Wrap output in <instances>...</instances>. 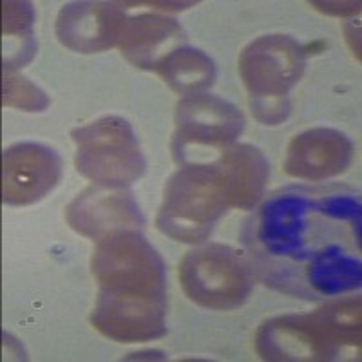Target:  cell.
I'll return each mask as SVG.
<instances>
[{
	"mask_svg": "<svg viewBox=\"0 0 362 362\" xmlns=\"http://www.w3.org/2000/svg\"><path fill=\"white\" fill-rule=\"evenodd\" d=\"M245 245L277 292L308 300L351 292L362 281L361 202L342 187H288L257 209Z\"/></svg>",
	"mask_w": 362,
	"mask_h": 362,
	"instance_id": "cell-1",
	"label": "cell"
},
{
	"mask_svg": "<svg viewBox=\"0 0 362 362\" xmlns=\"http://www.w3.org/2000/svg\"><path fill=\"white\" fill-rule=\"evenodd\" d=\"M93 276L100 286L90 322L118 342H145L167 334V283L158 252L136 228L98 241Z\"/></svg>",
	"mask_w": 362,
	"mask_h": 362,
	"instance_id": "cell-2",
	"label": "cell"
},
{
	"mask_svg": "<svg viewBox=\"0 0 362 362\" xmlns=\"http://www.w3.org/2000/svg\"><path fill=\"white\" fill-rule=\"evenodd\" d=\"M361 346V300L328 303L308 315L270 319L255 335L264 361H339Z\"/></svg>",
	"mask_w": 362,
	"mask_h": 362,
	"instance_id": "cell-3",
	"label": "cell"
},
{
	"mask_svg": "<svg viewBox=\"0 0 362 362\" xmlns=\"http://www.w3.org/2000/svg\"><path fill=\"white\" fill-rule=\"evenodd\" d=\"M232 206L230 185L218 160L181 165L165 185L156 226L181 243H202Z\"/></svg>",
	"mask_w": 362,
	"mask_h": 362,
	"instance_id": "cell-4",
	"label": "cell"
},
{
	"mask_svg": "<svg viewBox=\"0 0 362 362\" xmlns=\"http://www.w3.org/2000/svg\"><path fill=\"white\" fill-rule=\"evenodd\" d=\"M305 66V49L286 35H267L245 47L239 73L250 96L252 112L261 124L277 125L288 118V95Z\"/></svg>",
	"mask_w": 362,
	"mask_h": 362,
	"instance_id": "cell-5",
	"label": "cell"
},
{
	"mask_svg": "<svg viewBox=\"0 0 362 362\" xmlns=\"http://www.w3.org/2000/svg\"><path fill=\"white\" fill-rule=\"evenodd\" d=\"M74 165L82 176L103 187H129L145 173V158L134 131L119 116H105L71 132Z\"/></svg>",
	"mask_w": 362,
	"mask_h": 362,
	"instance_id": "cell-6",
	"label": "cell"
},
{
	"mask_svg": "<svg viewBox=\"0 0 362 362\" xmlns=\"http://www.w3.org/2000/svg\"><path fill=\"white\" fill-rule=\"evenodd\" d=\"M245 129V116L214 95L185 96L177 103L173 156L180 165L214 161Z\"/></svg>",
	"mask_w": 362,
	"mask_h": 362,
	"instance_id": "cell-7",
	"label": "cell"
},
{
	"mask_svg": "<svg viewBox=\"0 0 362 362\" xmlns=\"http://www.w3.org/2000/svg\"><path fill=\"white\" fill-rule=\"evenodd\" d=\"M180 281L196 305L223 312L239 308L248 299L254 272L239 252L214 243L185 255L180 264Z\"/></svg>",
	"mask_w": 362,
	"mask_h": 362,
	"instance_id": "cell-8",
	"label": "cell"
},
{
	"mask_svg": "<svg viewBox=\"0 0 362 362\" xmlns=\"http://www.w3.org/2000/svg\"><path fill=\"white\" fill-rule=\"evenodd\" d=\"M4 203L24 206L45 198L62 177V160L53 148L24 141L4 151Z\"/></svg>",
	"mask_w": 362,
	"mask_h": 362,
	"instance_id": "cell-9",
	"label": "cell"
},
{
	"mask_svg": "<svg viewBox=\"0 0 362 362\" xmlns=\"http://www.w3.org/2000/svg\"><path fill=\"white\" fill-rule=\"evenodd\" d=\"M67 221L78 234L100 241L116 230L138 228L145 219L127 189L95 185L67 206Z\"/></svg>",
	"mask_w": 362,
	"mask_h": 362,
	"instance_id": "cell-10",
	"label": "cell"
},
{
	"mask_svg": "<svg viewBox=\"0 0 362 362\" xmlns=\"http://www.w3.org/2000/svg\"><path fill=\"white\" fill-rule=\"evenodd\" d=\"M127 17L118 4L71 2L57 18V37L76 53H100L118 45Z\"/></svg>",
	"mask_w": 362,
	"mask_h": 362,
	"instance_id": "cell-11",
	"label": "cell"
},
{
	"mask_svg": "<svg viewBox=\"0 0 362 362\" xmlns=\"http://www.w3.org/2000/svg\"><path fill=\"white\" fill-rule=\"evenodd\" d=\"M354 153V144L341 131L326 127L310 129L290 141L284 170L297 180H329L348 170Z\"/></svg>",
	"mask_w": 362,
	"mask_h": 362,
	"instance_id": "cell-12",
	"label": "cell"
},
{
	"mask_svg": "<svg viewBox=\"0 0 362 362\" xmlns=\"http://www.w3.org/2000/svg\"><path fill=\"white\" fill-rule=\"evenodd\" d=\"M183 31L177 21L141 13L125 21L118 47L134 66L154 71L170 51L180 47Z\"/></svg>",
	"mask_w": 362,
	"mask_h": 362,
	"instance_id": "cell-13",
	"label": "cell"
},
{
	"mask_svg": "<svg viewBox=\"0 0 362 362\" xmlns=\"http://www.w3.org/2000/svg\"><path fill=\"white\" fill-rule=\"evenodd\" d=\"M216 160L230 185L234 209H254L263 196L270 176L263 153L248 144H238L226 147Z\"/></svg>",
	"mask_w": 362,
	"mask_h": 362,
	"instance_id": "cell-14",
	"label": "cell"
},
{
	"mask_svg": "<svg viewBox=\"0 0 362 362\" xmlns=\"http://www.w3.org/2000/svg\"><path fill=\"white\" fill-rule=\"evenodd\" d=\"M158 74L180 95H199L209 89L216 78L212 58L189 45H180L170 51L156 66Z\"/></svg>",
	"mask_w": 362,
	"mask_h": 362,
	"instance_id": "cell-15",
	"label": "cell"
},
{
	"mask_svg": "<svg viewBox=\"0 0 362 362\" xmlns=\"http://www.w3.org/2000/svg\"><path fill=\"white\" fill-rule=\"evenodd\" d=\"M4 105L17 107L21 111H44L49 105V98L44 90L25 78H11L6 74L4 78Z\"/></svg>",
	"mask_w": 362,
	"mask_h": 362,
	"instance_id": "cell-16",
	"label": "cell"
},
{
	"mask_svg": "<svg viewBox=\"0 0 362 362\" xmlns=\"http://www.w3.org/2000/svg\"><path fill=\"white\" fill-rule=\"evenodd\" d=\"M35 9L28 2H4V37L21 38L25 44H37L33 40Z\"/></svg>",
	"mask_w": 362,
	"mask_h": 362,
	"instance_id": "cell-17",
	"label": "cell"
}]
</instances>
